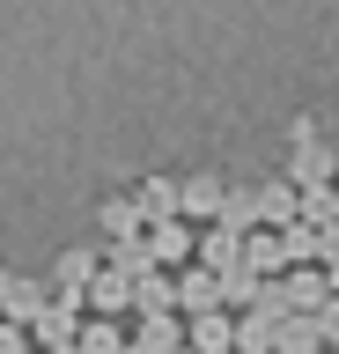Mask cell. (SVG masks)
Wrapping results in <instances>:
<instances>
[{"mask_svg": "<svg viewBox=\"0 0 339 354\" xmlns=\"http://www.w3.org/2000/svg\"><path fill=\"white\" fill-rule=\"evenodd\" d=\"M332 295L339 288H332L325 266H288V273H280V310H288V317H317Z\"/></svg>", "mask_w": 339, "mask_h": 354, "instance_id": "cell-1", "label": "cell"}, {"mask_svg": "<svg viewBox=\"0 0 339 354\" xmlns=\"http://www.w3.org/2000/svg\"><path fill=\"white\" fill-rule=\"evenodd\" d=\"M30 339H37L45 354L74 347V339H81V295H59V288H52V303H45V317L30 325Z\"/></svg>", "mask_w": 339, "mask_h": 354, "instance_id": "cell-2", "label": "cell"}, {"mask_svg": "<svg viewBox=\"0 0 339 354\" xmlns=\"http://www.w3.org/2000/svg\"><path fill=\"white\" fill-rule=\"evenodd\" d=\"M148 251H155V266L170 273V266H184V259H200V229L192 221H148Z\"/></svg>", "mask_w": 339, "mask_h": 354, "instance_id": "cell-3", "label": "cell"}, {"mask_svg": "<svg viewBox=\"0 0 339 354\" xmlns=\"http://www.w3.org/2000/svg\"><path fill=\"white\" fill-rule=\"evenodd\" d=\"M244 266L251 273H258V281H280V273H288V236H280V229H251L244 236Z\"/></svg>", "mask_w": 339, "mask_h": 354, "instance_id": "cell-4", "label": "cell"}, {"mask_svg": "<svg viewBox=\"0 0 339 354\" xmlns=\"http://www.w3.org/2000/svg\"><path fill=\"white\" fill-rule=\"evenodd\" d=\"M288 221H302V192L288 177H266L258 185V229H288Z\"/></svg>", "mask_w": 339, "mask_h": 354, "instance_id": "cell-5", "label": "cell"}, {"mask_svg": "<svg viewBox=\"0 0 339 354\" xmlns=\"http://www.w3.org/2000/svg\"><path fill=\"white\" fill-rule=\"evenodd\" d=\"M177 310H192V317H206V310H229V303H222V273L184 266V273H177Z\"/></svg>", "mask_w": 339, "mask_h": 354, "instance_id": "cell-6", "label": "cell"}, {"mask_svg": "<svg viewBox=\"0 0 339 354\" xmlns=\"http://www.w3.org/2000/svg\"><path fill=\"white\" fill-rule=\"evenodd\" d=\"M96 273H104V251H89V243H74L67 259L52 266V288H59V295H89V281Z\"/></svg>", "mask_w": 339, "mask_h": 354, "instance_id": "cell-7", "label": "cell"}, {"mask_svg": "<svg viewBox=\"0 0 339 354\" xmlns=\"http://www.w3.org/2000/svg\"><path fill=\"white\" fill-rule=\"evenodd\" d=\"M140 214L148 221H177L184 214V177H140Z\"/></svg>", "mask_w": 339, "mask_h": 354, "instance_id": "cell-8", "label": "cell"}, {"mask_svg": "<svg viewBox=\"0 0 339 354\" xmlns=\"http://www.w3.org/2000/svg\"><path fill=\"white\" fill-rule=\"evenodd\" d=\"M200 266H206V273H236V266H244V236L222 229V221H206V229H200Z\"/></svg>", "mask_w": 339, "mask_h": 354, "instance_id": "cell-9", "label": "cell"}, {"mask_svg": "<svg viewBox=\"0 0 339 354\" xmlns=\"http://www.w3.org/2000/svg\"><path fill=\"white\" fill-rule=\"evenodd\" d=\"M184 347H192V354H229V347H236V317H229V310L192 317V325H184Z\"/></svg>", "mask_w": 339, "mask_h": 354, "instance_id": "cell-10", "label": "cell"}, {"mask_svg": "<svg viewBox=\"0 0 339 354\" xmlns=\"http://www.w3.org/2000/svg\"><path fill=\"white\" fill-rule=\"evenodd\" d=\"M45 303H52V288H45V281H30V273H15V288H8L0 317H8V325H37V317H45Z\"/></svg>", "mask_w": 339, "mask_h": 354, "instance_id": "cell-11", "label": "cell"}, {"mask_svg": "<svg viewBox=\"0 0 339 354\" xmlns=\"http://www.w3.org/2000/svg\"><path fill=\"white\" fill-rule=\"evenodd\" d=\"M332 148H325V140H310V148H295V162H288V185L295 192H317V185H332Z\"/></svg>", "mask_w": 339, "mask_h": 354, "instance_id": "cell-12", "label": "cell"}, {"mask_svg": "<svg viewBox=\"0 0 339 354\" xmlns=\"http://www.w3.org/2000/svg\"><path fill=\"white\" fill-rule=\"evenodd\" d=\"M81 303H89L96 317H118V310H133V281H126V273H111V266H104V273H96V281H89V295H81Z\"/></svg>", "mask_w": 339, "mask_h": 354, "instance_id": "cell-13", "label": "cell"}, {"mask_svg": "<svg viewBox=\"0 0 339 354\" xmlns=\"http://www.w3.org/2000/svg\"><path fill=\"white\" fill-rule=\"evenodd\" d=\"M236 347L244 354H280V317L273 310H244L236 317Z\"/></svg>", "mask_w": 339, "mask_h": 354, "instance_id": "cell-14", "label": "cell"}, {"mask_svg": "<svg viewBox=\"0 0 339 354\" xmlns=\"http://www.w3.org/2000/svg\"><path fill=\"white\" fill-rule=\"evenodd\" d=\"M222 199H229L222 177H184V221H222Z\"/></svg>", "mask_w": 339, "mask_h": 354, "instance_id": "cell-15", "label": "cell"}, {"mask_svg": "<svg viewBox=\"0 0 339 354\" xmlns=\"http://www.w3.org/2000/svg\"><path fill=\"white\" fill-rule=\"evenodd\" d=\"M133 310L140 317H162V310H177V273H148V281H133Z\"/></svg>", "mask_w": 339, "mask_h": 354, "instance_id": "cell-16", "label": "cell"}, {"mask_svg": "<svg viewBox=\"0 0 339 354\" xmlns=\"http://www.w3.org/2000/svg\"><path fill=\"white\" fill-rule=\"evenodd\" d=\"M104 236L111 243H126V236H148V214H140V199H104Z\"/></svg>", "mask_w": 339, "mask_h": 354, "instance_id": "cell-17", "label": "cell"}, {"mask_svg": "<svg viewBox=\"0 0 339 354\" xmlns=\"http://www.w3.org/2000/svg\"><path fill=\"white\" fill-rule=\"evenodd\" d=\"M104 266H111V273H126V281H148V273H155V251H148V236H126V243H111V251H104Z\"/></svg>", "mask_w": 339, "mask_h": 354, "instance_id": "cell-18", "label": "cell"}, {"mask_svg": "<svg viewBox=\"0 0 339 354\" xmlns=\"http://www.w3.org/2000/svg\"><path fill=\"white\" fill-rule=\"evenodd\" d=\"M222 229H236V236H251V229H258V185H229V199H222Z\"/></svg>", "mask_w": 339, "mask_h": 354, "instance_id": "cell-19", "label": "cell"}, {"mask_svg": "<svg viewBox=\"0 0 339 354\" xmlns=\"http://www.w3.org/2000/svg\"><path fill=\"white\" fill-rule=\"evenodd\" d=\"M133 347H148V354H177V347H184V325L170 317V310H162V317H140Z\"/></svg>", "mask_w": 339, "mask_h": 354, "instance_id": "cell-20", "label": "cell"}, {"mask_svg": "<svg viewBox=\"0 0 339 354\" xmlns=\"http://www.w3.org/2000/svg\"><path fill=\"white\" fill-rule=\"evenodd\" d=\"M74 347H81V354H126V347H133V339H126V325H118V317H89V325H81V339H74Z\"/></svg>", "mask_w": 339, "mask_h": 354, "instance_id": "cell-21", "label": "cell"}, {"mask_svg": "<svg viewBox=\"0 0 339 354\" xmlns=\"http://www.w3.org/2000/svg\"><path fill=\"white\" fill-rule=\"evenodd\" d=\"M317 347H325L317 317H280V354H317Z\"/></svg>", "mask_w": 339, "mask_h": 354, "instance_id": "cell-22", "label": "cell"}, {"mask_svg": "<svg viewBox=\"0 0 339 354\" xmlns=\"http://www.w3.org/2000/svg\"><path fill=\"white\" fill-rule=\"evenodd\" d=\"M30 347H37L30 325H8V317H0V354H30Z\"/></svg>", "mask_w": 339, "mask_h": 354, "instance_id": "cell-23", "label": "cell"}, {"mask_svg": "<svg viewBox=\"0 0 339 354\" xmlns=\"http://www.w3.org/2000/svg\"><path fill=\"white\" fill-rule=\"evenodd\" d=\"M317 332H325V339H339V295H332L325 310H317Z\"/></svg>", "mask_w": 339, "mask_h": 354, "instance_id": "cell-24", "label": "cell"}, {"mask_svg": "<svg viewBox=\"0 0 339 354\" xmlns=\"http://www.w3.org/2000/svg\"><path fill=\"white\" fill-rule=\"evenodd\" d=\"M8 288H15V273H8V266H0V303H8Z\"/></svg>", "mask_w": 339, "mask_h": 354, "instance_id": "cell-25", "label": "cell"}, {"mask_svg": "<svg viewBox=\"0 0 339 354\" xmlns=\"http://www.w3.org/2000/svg\"><path fill=\"white\" fill-rule=\"evenodd\" d=\"M126 354H148V347H126Z\"/></svg>", "mask_w": 339, "mask_h": 354, "instance_id": "cell-26", "label": "cell"}, {"mask_svg": "<svg viewBox=\"0 0 339 354\" xmlns=\"http://www.w3.org/2000/svg\"><path fill=\"white\" fill-rule=\"evenodd\" d=\"M177 354H192V347H177Z\"/></svg>", "mask_w": 339, "mask_h": 354, "instance_id": "cell-27", "label": "cell"}]
</instances>
